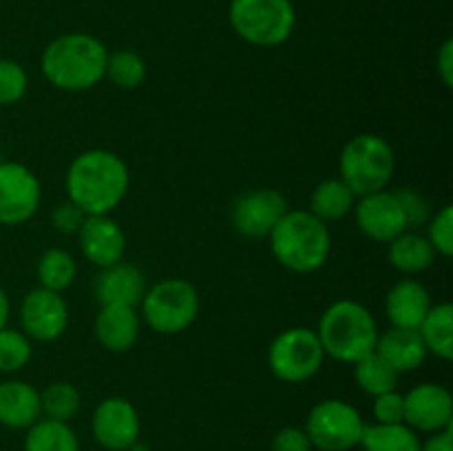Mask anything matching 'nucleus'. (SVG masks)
Masks as SVG:
<instances>
[{
  "label": "nucleus",
  "instance_id": "obj_1",
  "mask_svg": "<svg viewBox=\"0 0 453 451\" xmlns=\"http://www.w3.org/2000/svg\"><path fill=\"white\" fill-rule=\"evenodd\" d=\"M65 186L69 202L84 215H111L127 197L131 172L118 153L91 149L69 164Z\"/></svg>",
  "mask_w": 453,
  "mask_h": 451
},
{
  "label": "nucleus",
  "instance_id": "obj_2",
  "mask_svg": "<svg viewBox=\"0 0 453 451\" xmlns=\"http://www.w3.org/2000/svg\"><path fill=\"white\" fill-rule=\"evenodd\" d=\"M106 56L109 51L100 38L71 31L58 35L44 47L40 69L47 82L60 91H88L104 80Z\"/></svg>",
  "mask_w": 453,
  "mask_h": 451
},
{
  "label": "nucleus",
  "instance_id": "obj_3",
  "mask_svg": "<svg viewBox=\"0 0 453 451\" xmlns=\"http://www.w3.org/2000/svg\"><path fill=\"white\" fill-rule=\"evenodd\" d=\"M268 239L274 259L290 272H317L330 259V228L310 210H288Z\"/></svg>",
  "mask_w": 453,
  "mask_h": 451
},
{
  "label": "nucleus",
  "instance_id": "obj_4",
  "mask_svg": "<svg viewBox=\"0 0 453 451\" xmlns=\"http://www.w3.org/2000/svg\"><path fill=\"white\" fill-rule=\"evenodd\" d=\"M317 336L326 356L354 365L358 358L374 352L379 325L365 305L352 299H341L323 312Z\"/></svg>",
  "mask_w": 453,
  "mask_h": 451
},
{
  "label": "nucleus",
  "instance_id": "obj_5",
  "mask_svg": "<svg viewBox=\"0 0 453 451\" xmlns=\"http://www.w3.org/2000/svg\"><path fill=\"white\" fill-rule=\"evenodd\" d=\"M394 171H396V155L383 135L361 133L341 150L339 177L357 197L388 188Z\"/></svg>",
  "mask_w": 453,
  "mask_h": 451
},
{
  "label": "nucleus",
  "instance_id": "obj_6",
  "mask_svg": "<svg viewBox=\"0 0 453 451\" xmlns=\"http://www.w3.org/2000/svg\"><path fill=\"white\" fill-rule=\"evenodd\" d=\"M228 20L248 44L273 49L295 34L296 11L292 0H230Z\"/></svg>",
  "mask_w": 453,
  "mask_h": 451
},
{
  "label": "nucleus",
  "instance_id": "obj_7",
  "mask_svg": "<svg viewBox=\"0 0 453 451\" xmlns=\"http://www.w3.org/2000/svg\"><path fill=\"white\" fill-rule=\"evenodd\" d=\"M142 317L157 334H181L199 314V294L186 279H162L142 299Z\"/></svg>",
  "mask_w": 453,
  "mask_h": 451
},
{
  "label": "nucleus",
  "instance_id": "obj_8",
  "mask_svg": "<svg viewBox=\"0 0 453 451\" xmlns=\"http://www.w3.org/2000/svg\"><path fill=\"white\" fill-rule=\"evenodd\" d=\"M326 352L312 327H288L268 348V367L281 383L299 385L319 374Z\"/></svg>",
  "mask_w": 453,
  "mask_h": 451
},
{
  "label": "nucleus",
  "instance_id": "obj_9",
  "mask_svg": "<svg viewBox=\"0 0 453 451\" xmlns=\"http://www.w3.org/2000/svg\"><path fill=\"white\" fill-rule=\"evenodd\" d=\"M305 433L319 451H349L361 445L365 420L341 398H326L310 409Z\"/></svg>",
  "mask_w": 453,
  "mask_h": 451
},
{
  "label": "nucleus",
  "instance_id": "obj_10",
  "mask_svg": "<svg viewBox=\"0 0 453 451\" xmlns=\"http://www.w3.org/2000/svg\"><path fill=\"white\" fill-rule=\"evenodd\" d=\"M42 188L31 168L18 162L0 164V226H20L38 212Z\"/></svg>",
  "mask_w": 453,
  "mask_h": 451
},
{
  "label": "nucleus",
  "instance_id": "obj_11",
  "mask_svg": "<svg viewBox=\"0 0 453 451\" xmlns=\"http://www.w3.org/2000/svg\"><path fill=\"white\" fill-rule=\"evenodd\" d=\"M91 432L97 445L106 451H127L140 440V414L127 398L109 396L93 411Z\"/></svg>",
  "mask_w": 453,
  "mask_h": 451
},
{
  "label": "nucleus",
  "instance_id": "obj_12",
  "mask_svg": "<svg viewBox=\"0 0 453 451\" xmlns=\"http://www.w3.org/2000/svg\"><path fill=\"white\" fill-rule=\"evenodd\" d=\"M20 325L31 340L51 343L60 339L69 327V305L65 296L40 286L27 292L20 303Z\"/></svg>",
  "mask_w": 453,
  "mask_h": 451
},
{
  "label": "nucleus",
  "instance_id": "obj_13",
  "mask_svg": "<svg viewBox=\"0 0 453 451\" xmlns=\"http://www.w3.org/2000/svg\"><path fill=\"white\" fill-rule=\"evenodd\" d=\"M290 210L286 197L274 188H257L242 195L233 206V226L250 239L270 237L283 215Z\"/></svg>",
  "mask_w": 453,
  "mask_h": 451
},
{
  "label": "nucleus",
  "instance_id": "obj_14",
  "mask_svg": "<svg viewBox=\"0 0 453 451\" xmlns=\"http://www.w3.org/2000/svg\"><path fill=\"white\" fill-rule=\"evenodd\" d=\"M354 217H357L358 230L372 241L389 243L407 230L401 202H398L396 193L388 188L357 197Z\"/></svg>",
  "mask_w": 453,
  "mask_h": 451
},
{
  "label": "nucleus",
  "instance_id": "obj_15",
  "mask_svg": "<svg viewBox=\"0 0 453 451\" xmlns=\"http://www.w3.org/2000/svg\"><path fill=\"white\" fill-rule=\"evenodd\" d=\"M453 398L445 385L420 383L405 394V424L416 433L451 429Z\"/></svg>",
  "mask_w": 453,
  "mask_h": 451
},
{
  "label": "nucleus",
  "instance_id": "obj_16",
  "mask_svg": "<svg viewBox=\"0 0 453 451\" xmlns=\"http://www.w3.org/2000/svg\"><path fill=\"white\" fill-rule=\"evenodd\" d=\"M78 241L84 259L100 270L122 261L127 252V234L111 215H87L78 230Z\"/></svg>",
  "mask_w": 453,
  "mask_h": 451
},
{
  "label": "nucleus",
  "instance_id": "obj_17",
  "mask_svg": "<svg viewBox=\"0 0 453 451\" xmlns=\"http://www.w3.org/2000/svg\"><path fill=\"white\" fill-rule=\"evenodd\" d=\"M146 277L137 265L118 264L102 268L96 281V296L100 305H124L137 308L146 294Z\"/></svg>",
  "mask_w": 453,
  "mask_h": 451
},
{
  "label": "nucleus",
  "instance_id": "obj_18",
  "mask_svg": "<svg viewBox=\"0 0 453 451\" xmlns=\"http://www.w3.org/2000/svg\"><path fill=\"white\" fill-rule=\"evenodd\" d=\"M432 305L427 287L416 279H401L385 296V312L389 323L407 330H418Z\"/></svg>",
  "mask_w": 453,
  "mask_h": 451
},
{
  "label": "nucleus",
  "instance_id": "obj_19",
  "mask_svg": "<svg viewBox=\"0 0 453 451\" xmlns=\"http://www.w3.org/2000/svg\"><path fill=\"white\" fill-rule=\"evenodd\" d=\"M96 339L109 352H128L140 339V314H137V308L102 305L96 317Z\"/></svg>",
  "mask_w": 453,
  "mask_h": 451
},
{
  "label": "nucleus",
  "instance_id": "obj_20",
  "mask_svg": "<svg viewBox=\"0 0 453 451\" xmlns=\"http://www.w3.org/2000/svg\"><path fill=\"white\" fill-rule=\"evenodd\" d=\"M42 418L40 392L25 380L0 383V424L7 429H29Z\"/></svg>",
  "mask_w": 453,
  "mask_h": 451
},
{
  "label": "nucleus",
  "instance_id": "obj_21",
  "mask_svg": "<svg viewBox=\"0 0 453 451\" xmlns=\"http://www.w3.org/2000/svg\"><path fill=\"white\" fill-rule=\"evenodd\" d=\"M374 349L398 371V374H407V371L418 370L429 354L418 330H407V327L394 325L389 327V330L379 332Z\"/></svg>",
  "mask_w": 453,
  "mask_h": 451
},
{
  "label": "nucleus",
  "instance_id": "obj_22",
  "mask_svg": "<svg viewBox=\"0 0 453 451\" xmlns=\"http://www.w3.org/2000/svg\"><path fill=\"white\" fill-rule=\"evenodd\" d=\"M388 259L398 272L411 277V274H420L432 268V264L436 261V250L429 243L427 234L405 230L388 243Z\"/></svg>",
  "mask_w": 453,
  "mask_h": 451
},
{
  "label": "nucleus",
  "instance_id": "obj_23",
  "mask_svg": "<svg viewBox=\"0 0 453 451\" xmlns=\"http://www.w3.org/2000/svg\"><path fill=\"white\" fill-rule=\"evenodd\" d=\"M354 203H357V195L349 190V186L341 177H330L312 190L310 212L323 224H332L348 217L354 210Z\"/></svg>",
  "mask_w": 453,
  "mask_h": 451
},
{
  "label": "nucleus",
  "instance_id": "obj_24",
  "mask_svg": "<svg viewBox=\"0 0 453 451\" xmlns=\"http://www.w3.org/2000/svg\"><path fill=\"white\" fill-rule=\"evenodd\" d=\"M429 354H436L442 361L453 358V305L438 303L432 305L425 321L418 327Z\"/></svg>",
  "mask_w": 453,
  "mask_h": 451
},
{
  "label": "nucleus",
  "instance_id": "obj_25",
  "mask_svg": "<svg viewBox=\"0 0 453 451\" xmlns=\"http://www.w3.org/2000/svg\"><path fill=\"white\" fill-rule=\"evenodd\" d=\"M418 433L405 423L398 424H365L361 447L365 451H420Z\"/></svg>",
  "mask_w": 453,
  "mask_h": 451
},
{
  "label": "nucleus",
  "instance_id": "obj_26",
  "mask_svg": "<svg viewBox=\"0 0 453 451\" xmlns=\"http://www.w3.org/2000/svg\"><path fill=\"white\" fill-rule=\"evenodd\" d=\"M25 451H82L80 440L69 423L40 418L27 429Z\"/></svg>",
  "mask_w": 453,
  "mask_h": 451
},
{
  "label": "nucleus",
  "instance_id": "obj_27",
  "mask_svg": "<svg viewBox=\"0 0 453 451\" xmlns=\"http://www.w3.org/2000/svg\"><path fill=\"white\" fill-rule=\"evenodd\" d=\"M398 376L401 374L376 349L354 363V378H357V385L363 392L370 394L372 398L396 389Z\"/></svg>",
  "mask_w": 453,
  "mask_h": 451
},
{
  "label": "nucleus",
  "instance_id": "obj_28",
  "mask_svg": "<svg viewBox=\"0 0 453 451\" xmlns=\"http://www.w3.org/2000/svg\"><path fill=\"white\" fill-rule=\"evenodd\" d=\"M78 277V264L73 255L62 248H51L42 252L38 259V283L40 287L51 292H65Z\"/></svg>",
  "mask_w": 453,
  "mask_h": 451
},
{
  "label": "nucleus",
  "instance_id": "obj_29",
  "mask_svg": "<svg viewBox=\"0 0 453 451\" xmlns=\"http://www.w3.org/2000/svg\"><path fill=\"white\" fill-rule=\"evenodd\" d=\"M40 407H42V418L69 423L82 407V394L69 380H56L40 392Z\"/></svg>",
  "mask_w": 453,
  "mask_h": 451
},
{
  "label": "nucleus",
  "instance_id": "obj_30",
  "mask_svg": "<svg viewBox=\"0 0 453 451\" xmlns=\"http://www.w3.org/2000/svg\"><path fill=\"white\" fill-rule=\"evenodd\" d=\"M104 78L118 88H137L146 80V62L140 53L131 51V49H122L106 56V69Z\"/></svg>",
  "mask_w": 453,
  "mask_h": 451
},
{
  "label": "nucleus",
  "instance_id": "obj_31",
  "mask_svg": "<svg viewBox=\"0 0 453 451\" xmlns=\"http://www.w3.org/2000/svg\"><path fill=\"white\" fill-rule=\"evenodd\" d=\"M31 339L22 330L3 327L0 330V371L3 374H16L31 361Z\"/></svg>",
  "mask_w": 453,
  "mask_h": 451
},
{
  "label": "nucleus",
  "instance_id": "obj_32",
  "mask_svg": "<svg viewBox=\"0 0 453 451\" xmlns=\"http://www.w3.org/2000/svg\"><path fill=\"white\" fill-rule=\"evenodd\" d=\"M29 88V75L16 60L0 57V106H12L25 97Z\"/></svg>",
  "mask_w": 453,
  "mask_h": 451
},
{
  "label": "nucleus",
  "instance_id": "obj_33",
  "mask_svg": "<svg viewBox=\"0 0 453 451\" xmlns=\"http://www.w3.org/2000/svg\"><path fill=\"white\" fill-rule=\"evenodd\" d=\"M427 239L434 246L436 255L451 256L453 255V206H442L432 219L427 221Z\"/></svg>",
  "mask_w": 453,
  "mask_h": 451
},
{
  "label": "nucleus",
  "instance_id": "obj_34",
  "mask_svg": "<svg viewBox=\"0 0 453 451\" xmlns=\"http://www.w3.org/2000/svg\"><path fill=\"white\" fill-rule=\"evenodd\" d=\"M396 197L401 202L403 215H405L407 230H414L418 226H425L429 219H432V206L425 199V195H420L418 190L403 188L396 190Z\"/></svg>",
  "mask_w": 453,
  "mask_h": 451
},
{
  "label": "nucleus",
  "instance_id": "obj_35",
  "mask_svg": "<svg viewBox=\"0 0 453 451\" xmlns=\"http://www.w3.org/2000/svg\"><path fill=\"white\" fill-rule=\"evenodd\" d=\"M372 414H374V423L379 424L405 423V394H398V389H392V392L374 396Z\"/></svg>",
  "mask_w": 453,
  "mask_h": 451
},
{
  "label": "nucleus",
  "instance_id": "obj_36",
  "mask_svg": "<svg viewBox=\"0 0 453 451\" xmlns=\"http://www.w3.org/2000/svg\"><path fill=\"white\" fill-rule=\"evenodd\" d=\"M87 215L75 206L73 202L66 199L65 203H58L56 210H53L51 221H53V228L62 234H78L80 226L84 224Z\"/></svg>",
  "mask_w": 453,
  "mask_h": 451
},
{
  "label": "nucleus",
  "instance_id": "obj_37",
  "mask_svg": "<svg viewBox=\"0 0 453 451\" xmlns=\"http://www.w3.org/2000/svg\"><path fill=\"white\" fill-rule=\"evenodd\" d=\"M308 433L301 427H283L274 433L270 451H312Z\"/></svg>",
  "mask_w": 453,
  "mask_h": 451
},
{
  "label": "nucleus",
  "instance_id": "obj_38",
  "mask_svg": "<svg viewBox=\"0 0 453 451\" xmlns=\"http://www.w3.org/2000/svg\"><path fill=\"white\" fill-rule=\"evenodd\" d=\"M436 69H438V75H441L442 84H445L447 88H451L453 87V40L451 38H447L445 42H442L441 51H438Z\"/></svg>",
  "mask_w": 453,
  "mask_h": 451
},
{
  "label": "nucleus",
  "instance_id": "obj_39",
  "mask_svg": "<svg viewBox=\"0 0 453 451\" xmlns=\"http://www.w3.org/2000/svg\"><path fill=\"white\" fill-rule=\"evenodd\" d=\"M420 451H453L451 429L432 433V436L427 438V442H423V445H420Z\"/></svg>",
  "mask_w": 453,
  "mask_h": 451
},
{
  "label": "nucleus",
  "instance_id": "obj_40",
  "mask_svg": "<svg viewBox=\"0 0 453 451\" xmlns=\"http://www.w3.org/2000/svg\"><path fill=\"white\" fill-rule=\"evenodd\" d=\"M9 312H12V303H9L7 292H4L3 287H0V330H3V327H7Z\"/></svg>",
  "mask_w": 453,
  "mask_h": 451
},
{
  "label": "nucleus",
  "instance_id": "obj_41",
  "mask_svg": "<svg viewBox=\"0 0 453 451\" xmlns=\"http://www.w3.org/2000/svg\"><path fill=\"white\" fill-rule=\"evenodd\" d=\"M4 162V159H3V153H0V164H3Z\"/></svg>",
  "mask_w": 453,
  "mask_h": 451
}]
</instances>
